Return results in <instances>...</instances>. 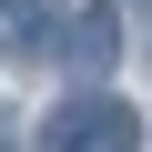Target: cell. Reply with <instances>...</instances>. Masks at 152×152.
Instances as JSON below:
<instances>
[{
  "instance_id": "obj_1",
  "label": "cell",
  "mask_w": 152,
  "mask_h": 152,
  "mask_svg": "<svg viewBox=\"0 0 152 152\" xmlns=\"http://www.w3.org/2000/svg\"><path fill=\"white\" fill-rule=\"evenodd\" d=\"M41 152H142V122H132L122 91H81L41 122Z\"/></svg>"
},
{
  "instance_id": "obj_2",
  "label": "cell",
  "mask_w": 152,
  "mask_h": 152,
  "mask_svg": "<svg viewBox=\"0 0 152 152\" xmlns=\"http://www.w3.org/2000/svg\"><path fill=\"white\" fill-rule=\"evenodd\" d=\"M51 61H71V71H112V61H122V10H81V20H61Z\"/></svg>"
},
{
  "instance_id": "obj_3",
  "label": "cell",
  "mask_w": 152,
  "mask_h": 152,
  "mask_svg": "<svg viewBox=\"0 0 152 152\" xmlns=\"http://www.w3.org/2000/svg\"><path fill=\"white\" fill-rule=\"evenodd\" d=\"M0 41H10L20 61H41L61 41V10H51V0H0Z\"/></svg>"
},
{
  "instance_id": "obj_4",
  "label": "cell",
  "mask_w": 152,
  "mask_h": 152,
  "mask_svg": "<svg viewBox=\"0 0 152 152\" xmlns=\"http://www.w3.org/2000/svg\"><path fill=\"white\" fill-rule=\"evenodd\" d=\"M0 152H10V112H0Z\"/></svg>"
}]
</instances>
